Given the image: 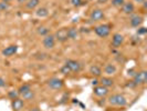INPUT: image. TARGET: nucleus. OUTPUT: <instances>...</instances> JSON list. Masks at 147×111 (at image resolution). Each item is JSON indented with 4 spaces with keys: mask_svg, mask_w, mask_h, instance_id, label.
Returning <instances> with one entry per match:
<instances>
[{
    "mask_svg": "<svg viewBox=\"0 0 147 111\" xmlns=\"http://www.w3.org/2000/svg\"><path fill=\"white\" fill-rule=\"evenodd\" d=\"M109 102L112 106H117V107H124L127 104V100L126 98L123 95H119V93H116V95H113L109 98Z\"/></svg>",
    "mask_w": 147,
    "mask_h": 111,
    "instance_id": "nucleus-1",
    "label": "nucleus"
},
{
    "mask_svg": "<svg viewBox=\"0 0 147 111\" xmlns=\"http://www.w3.org/2000/svg\"><path fill=\"white\" fill-rule=\"evenodd\" d=\"M94 32L100 38H106L111 33L110 25H98L94 28Z\"/></svg>",
    "mask_w": 147,
    "mask_h": 111,
    "instance_id": "nucleus-2",
    "label": "nucleus"
},
{
    "mask_svg": "<svg viewBox=\"0 0 147 111\" xmlns=\"http://www.w3.org/2000/svg\"><path fill=\"white\" fill-rule=\"evenodd\" d=\"M134 83L136 86H140V84H145L147 81V71L146 70H143L140 72H136L134 76Z\"/></svg>",
    "mask_w": 147,
    "mask_h": 111,
    "instance_id": "nucleus-3",
    "label": "nucleus"
},
{
    "mask_svg": "<svg viewBox=\"0 0 147 111\" xmlns=\"http://www.w3.org/2000/svg\"><path fill=\"white\" fill-rule=\"evenodd\" d=\"M48 86L53 90H60V89L63 88L64 82L60 78H51L48 80Z\"/></svg>",
    "mask_w": 147,
    "mask_h": 111,
    "instance_id": "nucleus-4",
    "label": "nucleus"
},
{
    "mask_svg": "<svg viewBox=\"0 0 147 111\" xmlns=\"http://www.w3.org/2000/svg\"><path fill=\"white\" fill-rule=\"evenodd\" d=\"M42 44L45 49H53L55 46V38L53 35H47L42 40Z\"/></svg>",
    "mask_w": 147,
    "mask_h": 111,
    "instance_id": "nucleus-5",
    "label": "nucleus"
},
{
    "mask_svg": "<svg viewBox=\"0 0 147 111\" xmlns=\"http://www.w3.org/2000/svg\"><path fill=\"white\" fill-rule=\"evenodd\" d=\"M53 36L55 38V40H58L59 42H65L66 40L69 39L67 38V29L66 28H61V29H59Z\"/></svg>",
    "mask_w": 147,
    "mask_h": 111,
    "instance_id": "nucleus-6",
    "label": "nucleus"
},
{
    "mask_svg": "<svg viewBox=\"0 0 147 111\" xmlns=\"http://www.w3.org/2000/svg\"><path fill=\"white\" fill-rule=\"evenodd\" d=\"M104 18V12L102 9H93L91 11V15H90V19L91 21L96 22V21H100L102 20Z\"/></svg>",
    "mask_w": 147,
    "mask_h": 111,
    "instance_id": "nucleus-7",
    "label": "nucleus"
},
{
    "mask_svg": "<svg viewBox=\"0 0 147 111\" xmlns=\"http://www.w3.org/2000/svg\"><path fill=\"white\" fill-rule=\"evenodd\" d=\"M18 51V46L17 44H11V46H8L6 47L1 53H2V56H5V57H11V56H13L16 54Z\"/></svg>",
    "mask_w": 147,
    "mask_h": 111,
    "instance_id": "nucleus-8",
    "label": "nucleus"
},
{
    "mask_svg": "<svg viewBox=\"0 0 147 111\" xmlns=\"http://www.w3.org/2000/svg\"><path fill=\"white\" fill-rule=\"evenodd\" d=\"M65 65L71 69L72 72H79V71L81 70V65H80V62L76 61V60H72V59L66 60Z\"/></svg>",
    "mask_w": 147,
    "mask_h": 111,
    "instance_id": "nucleus-9",
    "label": "nucleus"
},
{
    "mask_svg": "<svg viewBox=\"0 0 147 111\" xmlns=\"http://www.w3.org/2000/svg\"><path fill=\"white\" fill-rule=\"evenodd\" d=\"M93 92H94V95L97 97H105L109 95V88H106V87H104V86H96L94 90H93Z\"/></svg>",
    "mask_w": 147,
    "mask_h": 111,
    "instance_id": "nucleus-10",
    "label": "nucleus"
},
{
    "mask_svg": "<svg viewBox=\"0 0 147 111\" xmlns=\"http://www.w3.org/2000/svg\"><path fill=\"white\" fill-rule=\"evenodd\" d=\"M123 42H124V37L121 33H114L113 35V37H112V44H113V47L118 48V47H121V44H123Z\"/></svg>",
    "mask_w": 147,
    "mask_h": 111,
    "instance_id": "nucleus-11",
    "label": "nucleus"
},
{
    "mask_svg": "<svg viewBox=\"0 0 147 111\" xmlns=\"http://www.w3.org/2000/svg\"><path fill=\"white\" fill-rule=\"evenodd\" d=\"M143 21H144V18L142 17V16L140 15H134L131 17V20H129V22H131V26L132 27H134V28H138L140 25L143 23Z\"/></svg>",
    "mask_w": 147,
    "mask_h": 111,
    "instance_id": "nucleus-12",
    "label": "nucleus"
},
{
    "mask_svg": "<svg viewBox=\"0 0 147 111\" xmlns=\"http://www.w3.org/2000/svg\"><path fill=\"white\" fill-rule=\"evenodd\" d=\"M23 107H24V102L20 98H17L15 100H12V102H11V108L13 111H21Z\"/></svg>",
    "mask_w": 147,
    "mask_h": 111,
    "instance_id": "nucleus-13",
    "label": "nucleus"
},
{
    "mask_svg": "<svg viewBox=\"0 0 147 111\" xmlns=\"http://www.w3.org/2000/svg\"><path fill=\"white\" fill-rule=\"evenodd\" d=\"M134 10H135V7L132 2H124L122 6V12L125 15H131L134 12Z\"/></svg>",
    "mask_w": 147,
    "mask_h": 111,
    "instance_id": "nucleus-14",
    "label": "nucleus"
},
{
    "mask_svg": "<svg viewBox=\"0 0 147 111\" xmlns=\"http://www.w3.org/2000/svg\"><path fill=\"white\" fill-rule=\"evenodd\" d=\"M78 37H79V30L75 27H71L67 29V38L69 39L75 40V39H78Z\"/></svg>",
    "mask_w": 147,
    "mask_h": 111,
    "instance_id": "nucleus-15",
    "label": "nucleus"
},
{
    "mask_svg": "<svg viewBox=\"0 0 147 111\" xmlns=\"http://www.w3.org/2000/svg\"><path fill=\"white\" fill-rule=\"evenodd\" d=\"M36 16L39 17V18H45V17L49 16V10L45 7L38 8L37 10H36Z\"/></svg>",
    "mask_w": 147,
    "mask_h": 111,
    "instance_id": "nucleus-16",
    "label": "nucleus"
},
{
    "mask_svg": "<svg viewBox=\"0 0 147 111\" xmlns=\"http://www.w3.org/2000/svg\"><path fill=\"white\" fill-rule=\"evenodd\" d=\"M101 84L104 86V87H106V88H110V87H113V84H114V80L110 78V77H103V78H101Z\"/></svg>",
    "mask_w": 147,
    "mask_h": 111,
    "instance_id": "nucleus-17",
    "label": "nucleus"
},
{
    "mask_svg": "<svg viewBox=\"0 0 147 111\" xmlns=\"http://www.w3.org/2000/svg\"><path fill=\"white\" fill-rule=\"evenodd\" d=\"M90 74L92 76H94V77H100L102 74V69L98 66H96V65H93L90 68Z\"/></svg>",
    "mask_w": 147,
    "mask_h": 111,
    "instance_id": "nucleus-18",
    "label": "nucleus"
},
{
    "mask_svg": "<svg viewBox=\"0 0 147 111\" xmlns=\"http://www.w3.org/2000/svg\"><path fill=\"white\" fill-rule=\"evenodd\" d=\"M104 72L107 76H112V74H114L116 72V67L114 66V65H112V63H109L104 68Z\"/></svg>",
    "mask_w": 147,
    "mask_h": 111,
    "instance_id": "nucleus-19",
    "label": "nucleus"
},
{
    "mask_svg": "<svg viewBox=\"0 0 147 111\" xmlns=\"http://www.w3.org/2000/svg\"><path fill=\"white\" fill-rule=\"evenodd\" d=\"M40 5V0H29L28 2H26V7L32 10V9H36Z\"/></svg>",
    "mask_w": 147,
    "mask_h": 111,
    "instance_id": "nucleus-20",
    "label": "nucleus"
},
{
    "mask_svg": "<svg viewBox=\"0 0 147 111\" xmlns=\"http://www.w3.org/2000/svg\"><path fill=\"white\" fill-rule=\"evenodd\" d=\"M37 32L39 36H43V37H45L47 35H49V28H47V27H44V26H40V27L37 29Z\"/></svg>",
    "mask_w": 147,
    "mask_h": 111,
    "instance_id": "nucleus-21",
    "label": "nucleus"
},
{
    "mask_svg": "<svg viewBox=\"0 0 147 111\" xmlns=\"http://www.w3.org/2000/svg\"><path fill=\"white\" fill-rule=\"evenodd\" d=\"M8 97H9L11 100H15V99H17V98L20 97V93H19L18 90H11V91L8 92Z\"/></svg>",
    "mask_w": 147,
    "mask_h": 111,
    "instance_id": "nucleus-22",
    "label": "nucleus"
},
{
    "mask_svg": "<svg viewBox=\"0 0 147 111\" xmlns=\"http://www.w3.org/2000/svg\"><path fill=\"white\" fill-rule=\"evenodd\" d=\"M29 90H31V87H30L29 84H22L21 87L19 88V93H20V96L21 95H23V93H26V92H28Z\"/></svg>",
    "mask_w": 147,
    "mask_h": 111,
    "instance_id": "nucleus-23",
    "label": "nucleus"
},
{
    "mask_svg": "<svg viewBox=\"0 0 147 111\" xmlns=\"http://www.w3.org/2000/svg\"><path fill=\"white\" fill-rule=\"evenodd\" d=\"M22 98L23 99H26V100H31L33 97H34V92L32 91V89L31 90H29L28 92H26V93H23V95H21Z\"/></svg>",
    "mask_w": 147,
    "mask_h": 111,
    "instance_id": "nucleus-24",
    "label": "nucleus"
},
{
    "mask_svg": "<svg viewBox=\"0 0 147 111\" xmlns=\"http://www.w3.org/2000/svg\"><path fill=\"white\" fill-rule=\"evenodd\" d=\"M9 8H10L9 2H3V1L0 2V11H7Z\"/></svg>",
    "mask_w": 147,
    "mask_h": 111,
    "instance_id": "nucleus-25",
    "label": "nucleus"
},
{
    "mask_svg": "<svg viewBox=\"0 0 147 111\" xmlns=\"http://www.w3.org/2000/svg\"><path fill=\"white\" fill-rule=\"evenodd\" d=\"M61 74H64V76H66V74H72V71H71V69L69 68V67L66 66V65H64V66L61 68Z\"/></svg>",
    "mask_w": 147,
    "mask_h": 111,
    "instance_id": "nucleus-26",
    "label": "nucleus"
},
{
    "mask_svg": "<svg viewBox=\"0 0 147 111\" xmlns=\"http://www.w3.org/2000/svg\"><path fill=\"white\" fill-rule=\"evenodd\" d=\"M124 2H125V0H112V5L114 7H122Z\"/></svg>",
    "mask_w": 147,
    "mask_h": 111,
    "instance_id": "nucleus-27",
    "label": "nucleus"
},
{
    "mask_svg": "<svg viewBox=\"0 0 147 111\" xmlns=\"http://www.w3.org/2000/svg\"><path fill=\"white\" fill-rule=\"evenodd\" d=\"M71 3L74 7H80V6L83 5V1L82 0H71Z\"/></svg>",
    "mask_w": 147,
    "mask_h": 111,
    "instance_id": "nucleus-28",
    "label": "nucleus"
},
{
    "mask_svg": "<svg viewBox=\"0 0 147 111\" xmlns=\"http://www.w3.org/2000/svg\"><path fill=\"white\" fill-rule=\"evenodd\" d=\"M146 32H147V29L145 27H140V28L137 29V35H145Z\"/></svg>",
    "mask_w": 147,
    "mask_h": 111,
    "instance_id": "nucleus-29",
    "label": "nucleus"
},
{
    "mask_svg": "<svg viewBox=\"0 0 147 111\" xmlns=\"http://www.w3.org/2000/svg\"><path fill=\"white\" fill-rule=\"evenodd\" d=\"M3 87H6V80L0 77V88H3Z\"/></svg>",
    "mask_w": 147,
    "mask_h": 111,
    "instance_id": "nucleus-30",
    "label": "nucleus"
},
{
    "mask_svg": "<svg viewBox=\"0 0 147 111\" xmlns=\"http://www.w3.org/2000/svg\"><path fill=\"white\" fill-rule=\"evenodd\" d=\"M126 86H127V87H129V88H135V87H136V84H135V83H134V81H128V83H127V84H126Z\"/></svg>",
    "mask_w": 147,
    "mask_h": 111,
    "instance_id": "nucleus-31",
    "label": "nucleus"
},
{
    "mask_svg": "<svg viewBox=\"0 0 147 111\" xmlns=\"http://www.w3.org/2000/svg\"><path fill=\"white\" fill-rule=\"evenodd\" d=\"M109 0H97V3H100V5H104V3H106Z\"/></svg>",
    "mask_w": 147,
    "mask_h": 111,
    "instance_id": "nucleus-32",
    "label": "nucleus"
},
{
    "mask_svg": "<svg viewBox=\"0 0 147 111\" xmlns=\"http://www.w3.org/2000/svg\"><path fill=\"white\" fill-rule=\"evenodd\" d=\"M97 83H98V81H97V80H92V84H93V86H97Z\"/></svg>",
    "mask_w": 147,
    "mask_h": 111,
    "instance_id": "nucleus-33",
    "label": "nucleus"
},
{
    "mask_svg": "<svg viewBox=\"0 0 147 111\" xmlns=\"http://www.w3.org/2000/svg\"><path fill=\"white\" fill-rule=\"evenodd\" d=\"M29 0H18V2L19 3H23V2H28Z\"/></svg>",
    "mask_w": 147,
    "mask_h": 111,
    "instance_id": "nucleus-34",
    "label": "nucleus"
},
{
    "mask_svg": "<svg viewBox=\"0 0 147 111\" xmlns=\"http://www.w3.org/2000/svg\"><path fill=\"white\" fill-rule=\"evenodd\" d=\"M30 111H41V110H40L39 108H33V109H31Z\"/></svg>",
    "mask_w": 147,
    "mask_h": 111,
    "instance_id": "nucleus-35",
    "label": "nucleus"
},
{
    "mask_svg": "<svg viewBox=\"0 0 147 111\" xmlns=\"http://www.w3.org/2000/svg\"><path fill=\"white\" fill-rule=\"evenodd\" d=\"M1 1H3V2H10L11 0H1Z\"/></svg>",
    "mask_w": 147,
    "mask_h": 111,
    "instance_id": "nucleus-36",
    "label": "nucleus"
},
{
    "mask_svg": "<svg viewBox=\"0 0 147 111\" xmlns=\"http://www.w3.org/2000/svg\"><path fill=\"white\" fill-rule=\"evenodd\" d=\"M90 1H93V0H90Z\"/></svg>",
    "mask_w": 147,
    "mask_h": 111,
    "instance_id": "nucleus-37",
    "label": "nucleus"
}]
</instances>
